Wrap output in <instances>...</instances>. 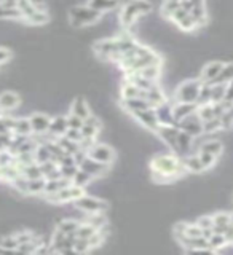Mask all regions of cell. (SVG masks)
Wrapping results in <instances>:
<instances>
[{"label":"cell","mask_w":233,"mask_h":255,"mask_svg":"<svg viewBox=\"0 0 233 255\" xmlns=\"http://www.w3.org/2000/svg\"><path fill=\"white\" fill-rule=\"evenodd\" d=\"M152 179L160 183H170L187 174L182 164V158L176 153H158L150 159Z\"/></svg>","instance_id":"obj_1"},{"label":"cell","mask_w":233,"mask_h":255,"mask_svg":"<svg viewBox=\"0 0 233 255\" xmlns=\"http://www.w3.org/2000/svg\"><path fill=\"white\" fill-rule=\"evenodd\" d=\"M136 43H138V40L131 35H118L114 38H102L94 45V51L99 58L115 62L118 54L130 50V48H133Z\"/></svg>","instance_id":"obj_2"},{"label":"cell","mask_w":233,"mask_h":255,"mask_svg":"<svg viewBox=\"0 0 233 255\" xmlns=\"http://www.w3.org/2000/svg\"><path fill=\"white\" fill-rule=\"evenodd\" d=\"M154 10L150 0H128V2L122 6L118 14V22L122 24L125 29H130L134 26V22L138 21L141 16L149 14Z\"/></svg>","instance_id":"obj_3"},{"label":"cell","mask_w":233,"mask_h":255,"mask_svg":"<svg viewBox=\"0 0 233 255\" xmlns=\"http://www.w3.org/2000/svg\"><path fill=\"white\" fill-rule=\"evenodd\" d=\"M102 13L94 10L90 5H77L72 6L69 10V21L72 26L75 27H83V26H91V24L98 22L101 19Z\"/></svg>","instance_id":"obj_4"},{"label":"cell","mask_w":233,"mask_h":255,"mask_svg":"<svg viewBox=\"0 0 233 255\" xmlns=\"http://www.w3.org/2000/svg\"><path fill=\"white\" fill-rule=\"evenodd\" d=\"M202 80H186L182 82L174 91V101L173 102H195L200 93V86H202Z\"/></svg>","instance_id":"obj_5"},{"label":"cell","mask_w":233,"mask_h":255,"mask_svg":"<svg viewBox=\"0 0 233 255\" xmlns=\"http://www.w3.org/2000/svg\"><path fill=\"white\" fill-rule=\"evenodd\" d=\"M85 193V188L77 187L74 183H70L69 187H64L62 190L56 191L51 195H45L46 201H50L53 204H67V203H74L77 198H80Z\"/></svg>","instance_id":"obj_6"},{"label":"cell","mask_w":233,"mask_h":255,"mask_svg":"<svg viewBox=\"0 0 233 255\" xmlns=\"http://www.w3.org/2000/svg\"><path fill=\"white\" fill-rule=\"evenodd\" d=\"M74 206H75V209L82 211L85 214H98V212H104L107 209V203L104 201V199L88 196L85 193L75 199Z\"/></svg>","instance_id":"obj_7"},{"label":"cell","mask_w":233,"mask_h":255,"mask_svg":"<svg viewBox=\"0 0 233 255\" xmlns=\"http://www.w3.org/2000/svg\"><path fill=\"white\" fill-rule=\"evenodd\" d=\"M155 134H157V137L173 151V153L178 155V134H179L178 126L158 125Z\"/></svg>","instance_id":"obj_8"},{"label":"cell","mask_w":233,"mask_h":255,"mask_svg":"<svg viewBox=\"0 0 233 255\" xmlns=\"http://www.w3.org/2000/svg\"><path fill=\"white\" fill-rule=\"evenodd\" d=\"M88 156L93 158L94 161H99L102 164L110 166L115 161V150L110 145H106V143H93L91 148L88 150Z\"/></svg>","instance_id":"obj_9"},{"label":"cell","mask_w":233,"mask_h":255,"mask_svg":"<svg viewBox=\"0 0 233 255\" xmlns=\"http://www.w3.org/2000/svg\"><path fill=\"white\" fill-rule=\"evenodd\" d=\"M168 19H170L171 22H174L176 26H178L184 32H194L195 29H198L197 27V22L190 16V13L186 10V8H182V6L178 8L176 11H173L171 16Z\"/></svg>","instance_id":"obj_10"},{"label":"cell","mask_w":233,"mask_h":255,"mask_svg":"<svg viewBox=\"0 0 233 255\" xmlns=\"http://www.w3.org/2000/svg\"><path fill=\"white\" fill-rule=\"evenodd\" d=\"M178 128L181 131L190 134L192 137H200V135H203V122L198 118L197 112L195 114H192L189 117H186L184 120H181V122L178 123Z\"/></svg>","instance_id":"obj_11"},{"label":"cell","mask_w":233,"mask_h":255,"mask_svg":"<svg viewBox=\"0 0 233 255\" xmlns=\"http://www.w3.org/2000/svg\"><path fill=\"white\" fill-rule=\"evenodd\" d=\"M133 118L138 122L141 126L146 128L147 131H152L155 132L157 128H158V117H157V112H155V107H150V109H146V110H139L133 114Z\"/></svg>","instance_id":"obj_12"},{"label":"cell","mask_w":233,"mask_h":255,"mask_svg":"<svg viewBox=\"0 0 233 255\" xmlns=\"http://www.w3.org/2000/svg\"><path fill=\"white\" fill-rule=\"evenodd\" d=\"M102 129V123L101 120L96 115H90L88 117L82 128H80V132H82V139H90V140H96L99 131Z\"/></svg>","instance_id":"obj_13"},{"label":"cell","mask_w":233,"mask_h":255,"mask_svg":"<svg viewBox=\"0 0 233 255\" xmlns=\"http://www.w3.org/2000/svg\"><path fill=\"white\" fill-rule=\"evenodd\" d=\"M78 167L82 171L90 174L93 179H101V177H104V175H106V172H107V169H109L107 164H102L99 161H94V159L90 158V156H86L83 161L78 164Z\"/></svg>","instance_id":"obj_14"},{"label":"cell","mask_w":233,"mask_h":255,"mask_svg":"<svg viewBox=\"0 0 233 255\" xmlns=\"http://www.w3.org/2000/svg\"><path fill=\"white\" fill-rule=\"evenodd\" d=\"M30 122V128H32V134H46L48 128H50V122L51 117L46 114H40V112H35L29 117Z\"/></svg>","instance_id":"obj_15"},{"label":"cell","mask_w":233,"mask_h":255,"mask_svg":"<svg viewBox=\"0 0 233 255\" xmlns=\"http://www.w3.org/2000/svg\"><path fill=\"white\" fill-rule=\"evenodd\" d=\"M197 109H198V104L195 102H173V106H171L176 123H179L181 120H184L186 117L195 114Z\"/></svg>","instance_id":"obj_16"},{"label":"cell","mask_w":233,"mask_h":255,"mask_svg":"<svg viewBox=\"0 0 233 255\" xmlns=\"http://www.w3.org/2000/svg\"><path fill=\"white\" fill-rule=\"evenodd\" d=\"M141 98L146 99L152 107H157V106H160V104L168 101L165 91L158 85L149 88V90H141Z\"/></svg>","instance_id":"obj_17"},{"label":"cell","mask_w":233,"mask_h":255,"mask_svg":"<svg viewBox=\"0 0 233 255\" xmlns=\"http://www.w3.org/2000/svg\"><path fill=\"white\" fill-rule=\"evenodd\" d=\"M224 67L222 61H213L208 62L206 66L202 69V74H200V80L205 83H214V80L218 78V75L221 74V70Z\"/></svg>","instance_id":"obj_18"},{"label":"cell","mask_w":233,"mask_h":255,"mask_svg":"<svg viewBox=\"0 0 233 255\" xmlns=\"http://www.w3.org/2000/svg\"><path fill=\"white\" fill-rule=\"evenodd\" d=\"M171 106H173V102L166 101V102L160 104V106L155 107V112H157V117H158V123H160V125L178 126V123H176V120H174V117H173Z\"/></svg>","instance_id":"obj_19"},{"label":"cell","mask_w":233,"mask_h":255,"mask_svg":"<svg viewBox=\"0 0 233 255\" xmlns=\"http://www.w3.org/2000/svg\"><path fill=\"white\" fill-rule=\"evenodd\" d=\"M211 219H213V233H222V235H226V231L232 225L230 212L219 211V212L213 214Z\"/></svg>","instance_id":"obj_20"},{"label":"cell","mask_w":233,"mask_h":255,"mask_svg":"<svg viewBox=\"0 0 233 255\" xmlns=\"http://www.w3.org/2000/svg\"><path fill=\"white\" fill-rule=\"evenodd\" d=\"M67 131V117L66 115H56L51 118L50 128H48V134L53 135L54 139L61 137Z\"/></svg>","instance_id":"obj_21"},{"label":"cell","mask_w":233,"mask_h":255,"mask_svg":"<svg viewBox=\"0 0 233 255\" xmlns=\"http://www.w3.org/2000/svg\"><path fill=\"white\" fill-rule=\"evenodd\" d=\"M152 106L150 104L144 99V98H131V99H122V109L126 110L128 114L133 115L136 114V112H139V110H146V109H150Z\"/></svg>","instance_id":"obj_22"},{"label":"cell","mask_w":233,"mask_h":255,"mask_svg":"<svg viewBox=\"0 0 233 255\" xmlns=\"http://www.w3.org/2000/svg\"><path fill=\"white\" fill-rule=\"evenodd\" d=\"M21 104V98L13 91H3L0 94V110L10 112L14 110Z\"/></svg>","instance_id":"obj_23"},{"label":"cell","mask_w":233,"mask_h":255,"mask_svg":"<svg viewBox=\"0 0 233 255\" xmlns=\"http://www.w3.org/2000/svg\"><path fill=\"white\" fill-rule=\"evenodd\" d=\"M182 164H184V167H186V171L192 172V174H202L206 171L197 153H189L186 156H182Z\"/></svg>","instance_id":"obj_24"},{"label":"cell","mask_w":233,"mask_h":255,"mask_svg":"<svg viewBox=\"0 0 233 255\" xmlns=\"http://www.w3.org/2000/svg\"><path fill=\"white\" fill-rule=\"evenodd\" d=\"M70 114L77 115L78 118H82L85 122V120L91 115V109L83 98H75L74 102H72V106H70Z\"/></svg>","instance_id":"obj_25"},{"label":"cell","mask_w":233,"mask_h":255,"mask_svg":"<svg viewBox=\"0 0 233 255\" xmlns=\"http://www.w3.org/2000/svg\"><path fill=\"white\" fill-rule=\"evenodd\" d=\"M72 183L70 179H66V177H58V179H50L45 182V190H43V196L45 195H51V193H56V191L62 190L64 187H69Z\"/></svg>","instance_id":"obj_26"},{"label":"cell","mask_w":233,"mask_h":255,"mask_svg":"<svg viewBox=\"0 0 233 255\" xmlns=\"http://www.w3.org/2000/svg\"><path fill=\"white\" fill-rule=\"evenodd\" d=\"M162 69H163V62L162 64H152V66L144 67L134 74H139L141 77L147 78V80H154V82H158L160 77H162Z\"/></svg>","instance_id":"obj_27"},{"label":"cell","mask_w":233,"mask_h":255,"mask_svg":"<svg viewBox=\"0 0 233 255\" xmlns=\"http://www.w3.org/2000/svg\"><path fill=\"white\" fill-rule=\"evenodd\" d=\"M208 243H210V247H211L213 254L222 251L224 247H227V246H232V244L229 243L227 236H226V235H222V233H213L210 238H208Z\"/></svg>","instance_id":"obj_28"},{"label":"cell","mask_w":233,"mask_h":255,"mask_svg":"<svg viewBox=\"0 0 233 255\" xmlns=\"http://www.w3.org/2000/svg\"><path fill=\"white\" fill-rule=\"evenodd\" d=\"M88 5L94 10H98L99 13L112 11L118 6V0H88Z\"/></svg>","instance_id":"obj_29"},{"label":"cell","mask_w":233,"mask_h":255,"mask_svg":"<svg viewBox=\"0 0 233 255\" xmlns=\"http://www.w3.org/2000/svg\"><path fill=\"white\" fill-rule=\"evenodd\" d=\"M120 96L122 99H131V98H139L141 96V90L136 85H133L131 82L125 80V83L120 88Z\"/></svg>","instance_id":"obj_30"},{"label":"cell","mask_w":233,"mask_h":255,"mask_svg":"<svg viewBox=\"0 0 233 255\" xmlns=\"http://www.w3.org/2000/svg\"><path fill=\"white\" fill-rule=\"evenodd\" d=\"M13 134L30 135L32 134V128H30L29 118H16L14 125H13Z\"/></svg>","instance_id":"obj_31"},{"label":"cell","mask_w":233,"mask_h":255,"mask_svg":"<svg viewBox=\"0 0 233 255\" xmlns=\"http://www.w3.org/2000/svg\"><path fill=\"white\" fill-rule=\"evenodd\" d=\"M45 182H46L45 177L27 179V195H43Z\"/></svg>","instance_id":"obj_32"},{"label":"cell","mask_w":233,"mask_h":255,"mask_svg":"<svg viewBox=\"0 0 233 255\" xmlns=\"http://www.w3.org/2000/svg\"><path fill=\"white\" fill-rule=\"evenodd\" d=\"M80 225V220H75V219H62L59 223H58V228L59 231H62L64 235H75V231Z\"/></svg>","instance_id":"obj_33"},{"label":"cell","mask_w":233,"mask_h":255,"mask_svg":"<svg viewBox=\"0 0 233 255\" xmlns=\"http://www.w3.org/2000/svg\"><path fill=\"white\" fill-rule=\"evenodd\" d=\"M230 82H233V62H224V67L221 70V74L218 75V78L214 80V83L227 85Z\"/></svg>","instance_id":"obj_34"},{"label":"cell","mask_w":233,"mask_h":255,"mask_svg":"<svg viewBox=\"0 0 233 255\" xmlns=\"http://www.w3.org/2000/svg\"><path fill=\"white\" fill-rule=\"evenodd\" d=\"M221 131H224L221 118L216 117V118L208 120V122H203V134L205 135H213V134L221 132Z\"/></svg>","instance_id":"obj_35"},{"label":"cell","mask_w":233,"mask_h":255,"mask_svg":"<svg viewBox=\"0 0 233 255\" xmlns=\"http://www.w3.org/2000/svg\"><path fill=\"white\" fill-rule=\"evenodd\" d=\"M27 24H30V26H45V24L50 21V16H48L46 11H34L30 16H27L26 19Z\"/></svg>","instance_id":"obj_36"},{"label":"cell","mask_w":233,"mask_h":255,"mask_svg":"<svg viewBox=\"0 0 233 255\" xmlns=\"http://www.w3.org/2000/svg\"><path fill=\"white\" fill-rule=\"evenodd\" d=\"M195 153L198 155L200 161H202V164L205 166V169H213V167L216 166V163H218V156H214L213 153H210V151H205V150H197Z\"/></svg>","instance_id":"obj_37"},{"label":"cell","mask_w":233,"mask_h":255,"mask_svg":"<svg viewBox=\"0 0 233 255\" xmlns=\"http://www.w3.org/2000/svg\"><path fill=\"white\" fill-rule=\"evenodd\" d=\"M34 159L35 163H45V161H50L51 159V153H50V148H48L46 143H38L37 148L34 150Z\"/></svg>","instance_id":"obj_38"},{"label":"cell","mask_w":233,"mask_h":255,"mask_svg":"<svg viewBox=\"0 0 233 255\" xmlns=\"http://www.w3.org/2000/svg\"><path fill=\"white\" fill-rule=\"evenodd\" d=\"M93 180L94 179L91 177V175L88 174V172H85V171H82L80 167H78V171L75 172L74 177H72V183H74V185H77V187H82V188H86Z\"/></svg>","instance_id":"obj_39"},{"label":"cell","mask_w":233,"mask_h":255,"mask_svg":"<svg viewBox=\"0 0 233 255\" xmlns=\"http://www.w3.org/2000/svg\"><path fill=\"white\" fill-rule=\"evenodd\" d=\"M96 231H98V228L90 225L88 222H80V225L75 231V238L78 239H88V238H91Z\"/></svg>","instance_id":"obj_40"},{"label":"cell","mask_w":233,"mask_h":255,"mask_svg":"<svg viewBox=\"0 0 233 255\" xmlns=\"http://www.w3.org/2000/svg\"><path fill=\"white\" fill-rule=\"evenodd\" d=\"M90 225L96 227L98 230H102V228H106L107 227V219H106V215H104V212H98V214H88V217L86 220Z\"/></svg>","instance_id":"obj_41"},{"label":"cell","mask_w":233,"mask_h":255,"mask_svg":"<svg viewBox=\"0 0 233 255\" xmlns=\"http://www.w3.org/2000/svg\"><path fill=\"white\" fill-rule=\"evenodd\" d=\"M211 102V83H202L200 86V93L197 98V104L198 106H205V104Z\"/></svg>","instance_id":"obj_42"},{"label":"cell","mask_w":233,"mask_h":255,"mask_svg":"<svg viewBox=\"0 0 233 255\" xmlns=\"http://www.w3.org/2000/svg\"><path fill=\"white\" fill-rule=\"evenodd\" d=\"M226 88L224 83H211V102H222L226 98Z\"/></svg>","instance_id":"obj_43"},{"label":"cell","mask_w":233,"mask_h":255,"mask_svg":"<svg viewBox=\"0 0 233 255\" xmlns=\"http://www.w3.org/2000/svg\"><path fill=\"white\" fill-rule=\"evenodd\" d=\"M182 6V2L181 0H165V3L162 6V14L165 16V18H170L171 13L176 11L178 8Z\"/></svg>","instance_id":"obj_44"},{"label":"cell","mask_w":233,"mask_h":255,"mask_svg":"<svg viewBox=\"0 0 233 255\" xmlns=\"http://www.w3.org/2000/svg\"><path fill=\"white\" fill-rule=\"evenodd\" d=\"M0 19H22V14L18 8L0 6Z\"/></svg>","instance_id":"obj_45"},{"label":"cell","mask_w":233,"mask_h":255,"mask_svg":"<svg viewBox=\"0 0 233 255\" xmlns=\"http://www.w3.org/2000/svg\"><path fill=\"white\" fill-rule=\"evenodd\" d=\"M59 171L62 177L72 180V177H74L75 172L78 171V166L77 164H59Z\"/></svg>","instance_id":"obj_46"},{"label":"cell","mask_w":233,"mask_h":255,"mask_svg":"<svg viewBox=\"0 0 233 255\" xmlns=\"http://www.w3.org/2000/svg\"><path fill=\"white\" fill-rule=\"evenodd\" d=\"M66 117H67V128H74V129H80V128H82V125H83L82 118H78L74 114H69Z\"/></svg>","instance_id":"obj_47"},{"label":"cell","mask_w":233,"mask_h":255,"mask_svg":"<svg viewBox=\"0 0 233 255\" xmlns=\"http://www.w3.org/2000/svg\"><path fill=\"white\" fill-rule=\"evenodd\" d=\"M197 225L202 230H213V219L211 215H203L197 220Z\"/></svg>","instance_id":"obj_48"},{"label":"cell","mask_w":233,"mask_h":255,"mask_svg":"<svg viewBox=\"0 0 233 255\" xmlns=\"http://www.w3.org/2000/svg\"><path fill=\"white\" fill-rule=\"evenodd\" d=\"M66 135L67 139L70 140H75V142H80L82 140V132H80V129H74V128H67V131H66Z\"/></svg>","instance_id":"obj_49"},{"label":"cell","mask_w":233,"mask_h":255,"mask_svg":"<svg viewBox=\"0 0 233 255\" xmlns=\"http://www.w3.org/2000/svg\"><path fill=\"white\" fill-rule=\"evenodd\" d=\"M27 2L32 5V8L37 11H46V2L45 0H27Z\"/></svg>","instance_id":"obj_50"},{"label":"cell","mask_w":233,"mask_h":255,"mask_svg":"<svg viewBox=\"0 0 233 255\" xmlns=\"http://www.w3.org/2000/svg\"><path fill=\"white\" fill-rule=\"evenodd\" d=\"M11 59V51L6 50V48H0V66Z\"/></svg>","instance_id":"obj_51"},{"label":"cell","mask_w":233,"mask_h":255,"mask_svg":"<svg viewBox=\"0 0 233 255\" xmlns=\"http://www.w3.org/2000/svg\"><path fill=\"white\" fill-rule=\"evenodd\" d=\"M0 6H5V8H18V0H0Z\"/></svg>","instance_id":"obj_52"},{"label":"cell","mask_w":233,"mask_h":255,"mask_svg":"<svg viewBox=\"0 0 233 255\" xmlns=\"http://www.w3.org/2000/svg\"><path fill=\"white\" fill-rule=\"evenodd\" d=\"M2 114H3V112H2V110H0V117H2Z\"/></svg>","instance_id":"obj_53"}]
</instances>
